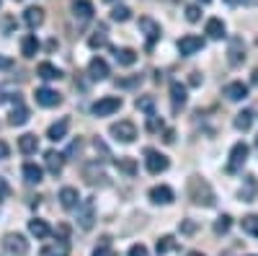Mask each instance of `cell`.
I'll return each mask as SVG.
<instances>
[{
	"mask_svg": "<svg viewBox=\"0 0 258 256\" xmlns=\"http://www.w3.org/2000/svg\"><path fill=\"white\" fill-rule=\"evenodd\" d=\"M80 147H83V142H80V137L70 145V150H68V156H75V153H80Z\"/></svg>",
	"mask_w": 258,
	"mask_h": 256,
	"instance_id": "obj_48",
	"label": "cell"
},
{
	"mask_svg": "<svg viewBox=\"0 0 258 256\" xmlns=\"http://www.w3.org/2000/svg\"><path fill=\"white\" fill-rule=\"evenodd\" d=\"M250 83H253V85H258V68L253 70V75H250Z\"/></svg>",
	"mask_w": 258,
	"mask_h": 256,
	"instance_id": "obj_53",
	"label": "cell"
},
{
	"mask_svg": "<svg viewBox=\"0 0 258 256\" xmlns=\"http://www.w3.org/2000/svg\"><path fill=\"white\" fill-rule=\"evenodd\" d=\"M137 29H140V34H145V39H147V49H153L155 41L160 39V24H158L155 18H150V16H142V18L137 21Z\"/></svg>",
	"mask_w": 258,
	"mask_h": 256,
	"instance_id": "obj_5",
	"label": "cell"
},
{
	"mask_svg": "<svg viewBox=\"0 0 258 256\" xmlns=\"http://www.w3.org/2000/svg\"><path fill=\"white\" fill-rule=\"evenodd\" d=\"M202 3H209V0H202Z\"/></svg>",
	"mask_w": 258,
	"mask_h": 256,
	"instance_id": "obj_60",
	"label": "cell"
},
{
	"mask_svg": "<svg viewBox=\"0 0 258 256\" xmlns=\"http://www.w3.org/2000/svg\"><path fill=\"white\" fill-rule=\"evenodd\" d=\"M227 60H230V65H240V62H245V41H243V36H232L230 39Z\"/></svg>",
	"mask_w": 258,
	"mask_h": 256,
	"instance_id": "obj_10",
	"label": "cell"
},
{
	"mask_svg": "<svg viewBox=\"0 0 258 256\" xmlns=\"http://www.w3.org/2000/svg\"><path fill=\"white\" fill-rule=\"evenodd\" d=\"M243 230H245V233H253V236H258V215L243 218Z\"/></svg>",
	"mask_w": 258,
	"mask_h": 256,
	"instance_id": "obj_39",
	"label": "cell"
},
{
	"mask_svg": "<svg viewBox=\"0 0 258 256\" xmlns=\"http://www.w3.org/2000/svg\"><path fill=\"white\" fill-rule=\"evenodd\" d=\"M186 256H204V253H202V251H188Z\"/></svg>",
	"mask_w": 258,
	"mask_h": 256,
	"instance_id": "obj_55",
	"label": "cell"
},
{
	"mask_svg": "<svg viewBox=\"0 0 258 256\" xmlns=\"http://www.w3.org/2000/svg\"><path fill=\"white\" fill-rule=\"evenodd\" d=\"M121 98L119 96H103V98H98L93 106H91V114L93 117H111L114 112H119L121 109Z\"/></svg>",
	"mask_w": 258,
	"mask_h": 256,
	"instance_id": "obj_4",
	"label": "cell"
},
{
	"mask_svg": "<svg viewBox=\"0 0 258 256\" xmlns=\"http://www.w3.org/2000/svg\"><path fill=\"white\" fill-rule=\"evenodd\" d=\"M135 106L140 112H145V114H153L155 112V98L153 96H140L137 101H135Z\"/></svg>",
	"mask_w": 258,
	"mask_h": 256,
	"instance_id": "obj_35",
	"label": "cell"
},
{
	"mask_svg": "<svg viewBox=\"0 0 258 256\" xmlns=\"http://www.w3.org/2000/svg\"><path fill=\"white\" fill-rule=\"evenodd\" d=\"M188 83H191V85H202V75H199V73H191Z\"/></svg>",
	"mask_w": 258,
	"mask_h": 256,
	"instance_id": "obj_52",
	"label": "cell"
},
{
	"mask_svg": "<svg viewBox=\"0 0 258 256\" xmlns=\"http://www.w3.org/2000/svg\"><path fill=\"white\" fill-rule=\"evenodd\" d=\"M80 202H83V199H80V194H78L75 186H62V189H59V204H62L64 210H75Z\"/></svg>",
	"mask_w": 258,
	"mask_h": 256,
	"instance_id": "obj_16",
	"label": "cell"
},
{
	"mask_svg": "<svg viewBox=\"0 0 258 256\" xmlns=\"http://www.w3.org/2000/svg\"><path fill=\"white\" fill-rule=\"evenodd\" d=\"M142 83V75H132V78H116V88H135Z\"/></svg>",
	"mask_w": 258,
	"mask_h": 256,
	"instance_id": "obj_38",
	"label": "cell"
},
{
	"mask_svg": "<svg viewBox=\"0 0 258 256\" xmlns=\"http://www.w3.org/2000/svg\"><path fill=\"white\" fill-rule=\"evenodd\" d=\"M39 52V39L34 34H26L24 39H21V55L24 57H34Z\"/></svg>",
	"mask_w": 258,
	"mask_h": 256,
	"instance_id": "obj_27",
	"label": "cell"
},
{
	"mask_svg": "<svg viewBox=\"0 0 258 256\" xmlns=\"http://www.w3.org/2000/svg\"><path fill=\"white\" fill-rule=\"evenodd\" d=\"M68 127H70V119H59V122H54L49 130H47V137H49L52 142L64 140V137H68Z\"/></svg>",
	"mask_w": 258,
	"mask_h": 256,
	"instance_id": "obj_23",
	"label": "cell"
},
{
	"mask_svg": "<svg viewBox=\"0 0 258 256\" xmlns=\"http://www.w3.org/2000/svg\"><path fill=\"white\" fill-rule=\"evenodd\" d=\"M34 98H36L39 106H47V109H52V106H59V104H62V96H59L57 91H52V88H36Z\"/></svg>",
	"mask_w": 258,
	"mask_h": 256,
	"instance_id": "obj_14",
	"label": "cell"
},
{
	"mask_svg": "<svg viewBox=\"0 0 258 256\" xmlns=\"http://www.w3.org/2000/svg\"><path fill=\"white\" fill-rule=\"evenodd\" d=\"M93 256H116V251H114L109 243H106V238H103V243H101V246H96Z\"/></svg>",
	"mask_w": 258,
	"mask_h": 256,
	"instance_id": "obj_43",
	"label": "cell"
},
{
	"mask_svg": "<svg viewBox=\"0 0 258 256\" xmlns=\"http://www.w3.org/2000/svg\"><path fill=\"white\" fill-rule=\"evenodd\" d=\"M248 153H250V147L245 142H235L232 150H230V161H227V174H238V171H243V166L248 161Z\"/></svg>",
	"mask_w": 258,
	"mask_h": 256,
	"instance_id": "obj_2",
	"label": "cell"
},
{
	"mask_svg": "<svg viewBox=\"0 0 258 256\" xmlns=\"http://www.w3.org/2000/svg\"><path fill=\"white\" fill-rule=\"evenodd\" d=\"M93 145H96V150H101V153H103V156H109V147H106V145H103V142H101V140H98V137H96V140H93Z\"/></svg>",
	"mask_w": 258,
	"mask_h": 256,
	"instance_id": "obj_49",
	"label": "cell"
},
{
	"mask_svg": "<svg viewBox=\"0 0 258 256\" xmlns=\"http://www.w3.org/2000/svg\"><path fill=\"white\" fill-rule=\"evenodd\" d=\"M255 147H258V137H255Z\"/></svg>",
	"mask_w": 258,
	"mask_h": 256,
	"instance_id": "obj_57",
	"label": "cell"
},
{
	"mask_svg": "<svg viewBox=\"0 0 258 256\" xmlns=\"http://www.w3.org/2000/svg\"><path fill=\"white\" fill-rule=\"evenodd\" d=\"M106 3H114V0H106Z\"/></svg>",
	"mask_w": 258,
	"mask_h": 256,
	"instance_id": "obj_58",
	"label": "cell"
},
{
	"mask_svg": "<svg viewBox=\"0 0 258 256\" xmlns=\"http://www.w3.org/2000/svg\"><path fill=\"white\" fill-rule=\"evenodd\" d=\"M181 233H183V236L197 233V223H194V220H183V223H181Z\"/></svg>",
	"mask_w": 258,
	"mask_h": 256,
	"instance_id": "obj_44",
	"label": "cell"
},
{
	"mask_svg": "<svg viewBox=\"0 0 258 256\" xmlns=\"http://www.w3.org/2000/svg\"><path fill=\"white\" fill-rule=\"evenodd\" d=\"M0 29H3V34H13L16 31V18L13 16H3L0 18Z\"/></svg>",
	"mask_w": 258,
	"mask_h": 256,
	"instance_id": "obj_41",
	"label": "cell"
},
{
	"mask_svg": "<svg viewBox=\"0 0 258 256\" xmlns=\"http://www.w3.org/2000/svg\"><path fill=\"white\" fill-rule=\"evenodd\" d=\"M158 256H163V253H170V251H176L178 248V241L173 238V236H160L158 238Z\"/></svg>",
	"mask_w": 258,
	"mask_h": 256,
	"instance_id": "obj_32",
	"label": "cell"
},
{
	"mask_svg": "<svg viewBox=\"0 0 258 256\" xmlns=\"http://www.w3.org/2000/svg\"><path fill=\"white\" fill-rule=\"evenodd\" d=\"M255 191H258L255 176H245V186L240 189V199H243V202H253V199H255Z\"/></svg>",
	"mask_w": 258,
	"mask_h": 256,
	"instance_id": "obj_29",
	"label": "cell"
},
{
	"mask_svg": "<svg viewBox=\"0 0 258 256\" xmlns=\"http://www.w3.org/2000/svg\"><path fill=\"white\" fill-rule=\"evenodd\" d=\"M114 57H116L119 65H124V68H132L135 62H137V52H135V49H129V47L114 49Z\"/></svg>",
	"mask_w": 258,
	"mask_h": 256,
	"instance_id": "obj_25",
	"label": "cell"
},
{
	"mask_svg": "<svg viewBox=\"0 0 258 256\" xmlns=\"http://www.w3.org/2000/svg\"><path fill=\"white\" fill-rule=\"evenodd\" d=\"M255 44H258V39H255Z\"/></svg>",
	"mask_w": 258,
	"mask_h": 256,
	"instance_id": "obj_61",
	"label": "cell"
},
{
	"mask_svg": "<svg viewBox=\"0 0 258 256\" xmlns=\"http://www.w3.org/2000/svg\"><path fill=\"white\" fill-rule=\"evenodd\" d=\"M147 197H150V202H155V204H170L176 197H173V189L170 186H165V184H158V186H153L147 191Z\"/></svg>",
	"mask_w": 258,
	"mask_h": 256,
	"instance_id": "obj_12",
	"label": "cell"
},
{
	"mask_svg": "<svg viewBox=\"0 0 258 256\" xmlns=\"http://www.w3.org/2000/svg\"><path fill=\"white\" fill-rule=\"evenodd\" d=\"M199 18H202V8H199V6H186V21L197 24Z\"/></svg>",
	"mask_w": 258,
	"mask_h": 256,
	"instance_id": "obj_42",
	"label": "cell"
},
{
	"mask_svg": "<svg viewBox=\"0 0 258 256\" xmlns=\"http://www.w3.org/2000/svg\"><path fill=\"white\" fill-rule=\"evenodd\" d=\"M188 91H186V85L183 83H178V80H173L170 83V104H173V112H178V109H183L186 106V96Z\"/></svg>",
	"mask_w": 258,
	"mask_h": 256,
	"instance_id": "obj_15",
	"label": "cell"
},
{
	"mask_svg": "<svg viewBox=\"0 0 258 256\" xmlns=\"http://www.w3.org/2000/svg\"><path fill=\"white\" fill-rule=\"evenodd\" d=\"M8 153H11V150H8V145H6L3 140H0V161H3V158H8Z\"/></svg>",
	"mask_w": 258,
	"mask_h": 256,
	"instance_id": "obj_51",
	"label": "cell"
},
{
	"mask_svg": "<svg viewBox=\"0 0 258 256\" xmlns=\"http://www.w3.org/2000/svg\"><path fill=\"white\" fill-rule=\"evenodd\" d=\"M11 194V189H8V184L3 181V179H0V197H8Z\"/></svg>",
	"mask_w": 258,
	"mask_h": 256,
	"instance_id": "obj_50",
	"label": "cell"
},
{
	"mask_svg": "<svg viewBox=\"0 0 258 256\" xmlns=\"http://www.w3.org/2000/svg\"><path fill=\"white\" fill-rule=\"evenodd\" d=\"M36 75H39L41 80H59V78H62V70L54 68L52 62H41V65L36 68Z\"/></svg>",
	"mask_w": 258,
	"mask_h": 256,
	"instance_id": "obj_24",
	"label": "cell"
},
{
	"mask_svg": "<svg viewBox=\"0 0 258 256\" xmlns=\"http://www.w3.org/2000/svg\"><path fill=\"white\" fill-rule=\"evenodd\" d=\"M88 75H91V80H106L109 78V65H106L103 57H93L88 62Z\"/></svg>",
	"mask_w": 258,
	"mask_h": 256,
	"instance_id": "obj_17",
	"label": "cell"
},
{
	"mask_svg": "<svg viewBox=\"0 0 258 256\" xmlns=\"http://www.w3.org/2000/svg\"><path fill=\"white\" fill-rule=\"evenodd\" d=\"M106 44H109V39H106V26L101 24V26L96 29V34L88 39V47H91V49H98V47H106Z\"/></svg>",
	"mask_w": 258,
	"mask_h": 256,
	"instance_id": "obj_33",
	"label": "cell"
},
{
	"mask_svg": "<svg viewBox=\"0 0 258 256\" xmlns=\"http://www.w3.org/2000/svg\"><path fill=\"white\" fill-rule=\"evenodd\" d=\"M109 132H111L114 140H119V142H124V145H129V142L137 140V127H135V122H129V119H121V122L111 124Z\"/></svg>",
	"mask_w": 258,
	"mask_h": 256,
	"instance_id": "obj_3",
	"label": "cell"
},
{
	"mask_svg": "<svg viewBox=\"0 0 258 256\" xmlns=\"http://www.w3.org/2000/svg\"><path fill=\"white\" fill-rule=\"evenodd\" d=\"M222 96L227 101H243V98H248V85L240 83V80H232V83H227L222 88Z\"/></svg>",
	"mask_w": 258,
	"mask_h": 256,
	"instance_id": "obj_13",
	"label": "cell"
},
{
	"mask_svg": "<svg viewBox=\"0 0 258 256\" xmlns=\"http://www.w3.org/2000/svg\"><path fill=\"white\" fill-rule=\"evenodd\" d=\"M0 8H3V0H0Z\"/></svg>",
	"mask_w": 258,
	"mask_h": 256,
	"instance_id": "obj_59",
	"label": "cell"
},
{
	"mask_svg": "<svg viewBox=\"0 0 258 256\" xmlns=\"http://www.w3.org/2000/svg\"><path fill=\"white\" fill-rule=\"evenodd\" d=\"M116 168L126 176H137V161L135 158H116Z\"/></svg>",
	"mask_w": 258,
	"mask_h": 256,
	"instance_id": "obj_34",
	"label": "cell"
},
{
	"mask_svg": "<svg viewBox=\"0 0 258 256\" xmlns=\"http://www.w3.org/2000/svg\"><path fill=\"white\" fill-rule=\"evenodd\" d=\"M3 251L8 256H26L29 253V241L21 236V233H8L3 238Z\"/></svg>",
	"mask_w": 258,
	"mask_h": 256,
	"instance_id": "obj_6",
	"label": "cell"
},
{
	"mask_svg": "<svg viewBox=\"0 0 258 256\" xmlns=\"http://www.w3.org/2000/svg\"><path fill=\"white\" fill-rule=\"evenodd\" d=\"M83 176H85V181H88L91 186H96V184L106 186V184H109V181H106L109 176L103 174V168L98 166V161H93V163H88V166H85V168H83Z\"/></svg>",
	"mask_w": 258,
	"mask_h": 256,
	"instance_id": "obj_11",
	"label": "cell"
},
{
	"mask_svg": "<svg viewBox=\"0 0 258 256\" xmlns=\"http://www.w3.org/2000/svg\"><path fill=\"white\" fill-rule=\"evenodd\" d=\"M235 130H240V132H248L250 130V124H253V112H240V114H235Z\"/></svg>",
	"mask_w": 258,
	"mask_h": 256,
	"instance_id": "obj_31",
	"label": "cell"
},
{
	"mask_svg": "<svg viewBox=\"0 0 258 256\" xmlns=\"http://www.w3.org/2000/svg\"><path fill=\"white\" fill-rule=\"evenodd\" d=\"M129 256H147V248L142 243H135L132 248H129Z\"/></svg>",
	"mask_w": 258,
	"mask_h": 256,
	"instance_id": "obj_45",
	"label": "cell"
},
{
	"mask_svg": "<svg viewBox=\"0 0 258 256\" xmlns=\"http://www.w3.org/2000/svg\"><path fill=\"white\" fill-rule=\"evenodd\" d=\"M202 49H204V39L197 36V34H186V36L178 39V52H181L183 57H191V55H197V52H202Z\"/></svg>",
	"mask_w": 258,
	"mask_h": 256,
	"instance_id": "obj_9",
	"label": "cell"
},
{
	"mask_svg": "<svg viewBox=\"0 0 258 256\" xmlns=\"http://www.w3.org/2000/svg\"><path fill=\"white\" fill-rule=\"evenodd\" d=\"M21 174H24V181H26V184H39V181H41V168H39L36 163H24Z\"/></svg>",
	"mask_w": 258,
	"mask_h": 256,
	"instance_id": "obj_28",
	"label": "cell"
},
{
	"mask_svg": "<svg viewBox=\"0 0 258 256\" xmlns=\"http://www.w3.org/2000/svg\"><path fill=\"white\" fill-rule=\"evenodd\" d=\"M245 3H248V6H258V0H245Z\"/></svg>",
	"mask_w": 258,
	"mask_h": 256,
	"instance_id": "obj_56",
	"label": "cell"
},
{
	"mask_svg": "<svg viewBox=\"0 0 258 256\" xmlns=\"http://www.w3.org/2000/svg\"><path fill=\"white\" fill-rule=\"evenodd\" d=\"M18 150L24 153V156L36 153V150H39V137H36V135H31V132L21 135V137H18Z\"/></svg>",
	"mask_w": 258,
	"mask_h": 256,
	"instance_id": "obj_22",
	"label": "cell"
},
{
	"mask_svg": "<svg viewBox=\"0 0 258 256\" xmlns=\"http://www.w3.org/2000/svg\"><path fill=\"white\" fill-rule=\"evenodd\" d=\"M145 166H147L150 174H163V171H168L170 161H168V156H163L160 150L147 147V150H145Z\"/></svg>",
	"mask_w": 258,
	"mask_h": 256,
	"instance_id": "obj_8",
	"label": "cell"
},
{
	"mask_svg": "<svg viewBox=\"0 0 258 256\" xmlns=\"http://www.w3.org/2000/svg\"><path fill=\"white\" fill-rule=\"evenodd\" d=\"M207 36L209 39H225V21L222 18H209L207 21Z\"/></svg>",
	"mask_w": 258,
	"mask_h": 256,
	"instance_id": "obj_26",
	"label": "cell"
},
{
	"mask_svg": "<svg viewBox=\"0 0 258 256\" xmlns=\"http://www.w3.org/2000/svg\"><path fill=\"white\" fill-rule=\"evenodd\" d=\"M29 233H31V236H36V238H47L52 230H49V225L44 220L34 218V220H29Z\"/></svg>",
	"mask_w": 258,
	"mask_h": 256,
	"instance_id": "obj_30",
	"label": "cell"
},
{
	"mask_svg": "<svg viewBox=\"0 0 258 256\" xmlns=\"http://www.w3.org/2000/svg\"><path fill=\"white\" fill-rule=\"evenodd\" d=\"M73 13H75L78 21H91L96 8H93L91 0H75V3H73Z\"/></svg>",
	"mask_w": 258,
	"mask_h": 256,
	"instance_id": "obj_19",
	"label": "cell"
},
{
	"mask_svg": "<svg viewBox=\"0 0 258 256\" xmlns=\"http://www.w3.org/2000/svg\"><path fill=\"white\" fill-rule=\"evenodd\" d=\"M132 18V11H129L126 6H116L111 8V21H116V24H124V21Z\"/></svg>",
	"mask_w": 258,
	"mask_h": 256,
	"instance_id": "obj_36",
	"label": "cell"
},
{
	"mask_svg": "<svg viewBox=\"0 0 258 256\" xmlns=\"http://www.w3.org/2000/svg\"><path fill=\"white\" fill-rule=\"evenodd\" d=\"M93 223H96V202H93V197H88L78 204V225L83 230H91Z\"/></svg>",
	"mask_w": 258,
	"mask_h": 256,
	"instance_id": "obj_7",
	"label": "cell"
},
{
	"mask_svg": "<svg viewBox=\"0 0 258 256\" xmlns=\"http://www.w3.org/2000/svg\"><path fill=\"white\" fill-rule=\"evenodd\" d=\"M186 191H188V199L199 207H214L217 197H214V189L209 186V181H204L202 176H191L188 184H186Z\"/></svg>",
	"mask_w": 258,
	"mask_h": 256,
	"instance_id": "obj_1",
	"label": "cell"
},
{
	"mask_svg": "<svg viewBox=\"0 0 258 256\" xmlns=\"http://www.w3.org/2000/svg\"><path fill=\"white\" fill-rule=\"evenodd\" d=\"M230 225H232V218L230 215H220L217 223H214V233H217V236H225V233L230 230Z\"/></svg>",
	"mask_w": 258,
	"mask_h": 256,
	"instance_id": "obj_37",
	"label": "cell"
},
{
	"mask_svg": "<svg viewBox=\"0 0 258 256\" xmlns=\"http://www.w3.org/2000/svg\"><path fill=\"white\" fill-rule=\"evenodd\" d=\"M147 130H150V132H160V130H163V119H160L155 112L147 114Z\"/></svg>",
	"mask_w": 258,
	"mask_h": 256,
	"instance_id": "obj_40",
	"label": "cell"
},
{
	"mask_svg": "<svg viewBox=\"0 0 258 256\" xmlns=\"http://www.w3.org/2000/svg\"><path fill=\"white\" fill-rule=\"evenodd\" d=\"M227 6H240V3H245V0H225Z\"/></svg>",
	"mask_w": 258,
	"mask_h": 256,
	"instance_id": "obj_54",
	"label": "cell"
},
{
	"mask_svg": "<svg viewBox=\"0 0 258 256\" xmlns=\"http://www.w3.org/2000/svg\"><path fill=\"white\" fill-rule=\"evenodd\" d=\"M44 163H47V171L52 176H59L62 174V166H64V156L57 153V150H47L44 153Z\"/></svg>",
	"mask_w": 258,
	"mask_h": 256,
	"instance_id": "obj_18",
	"label": "cell"
},
{
	"mask_svg": "<svg viewBox=\"0 0 258 256\" xmlns=\"http://www.w3.org/2000/svg\"><path fill=\"white\" fill-rule=\"evenodd\" d=\"M29 122V109L24 104H21V98L16 101V106L11 109V117H8V124H13V127H21V124H26Z\"/></svg>",
	"mask_w": 258,
	"mask_h": 256,
	"instance_id": "obj_21",
	"label": "cell"
},
{
	"mask_svg": "<svg viewBox=\"0 0 258 256\" xmlns=\"http://www.w3.org/2000/svg\"><path fill=\"white\" fill-rule=\"evenodd\" d=\"M163 142H168V145L176 142V132H173V130H165V132H163Z\"/></svg>",
	"mask_w": 258,
	"mask_h": 256,
	"instance_id": "obj_47",
	"label": "cell"
},
{
	"mask_svg": "<svg viewBox=\"0 0 258 256\" xmlns=\"http://www.w3.org/2000/svg\"><path fill=\"white\" fill-rule=\"evenodd\" d=\"M24 24H26L29 29H36V26H41V24H44V11H41L39 6H31V8H26V11H24Z\"/></svg>",
	"mask_w": 258,
	"mask_h": 256,
	"instance_id": "obj_20",
	"label": "cell"
},
{
	"mask_svg": "<svg viewBox=\"0 0 258 256\" xmlns=\"http://www.w3.org/2000/svg\"><path fill=\"white\" fill-rule=\"evenodd\" d=\"M13 68V60L6 57V55H0V70H11Z\"/></svg>",
	"mask_w": 258,
	"mask_h": 256,
	"instance_id": "obj_46",
	"label": "cell"
}]
</instances>
